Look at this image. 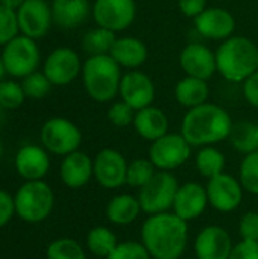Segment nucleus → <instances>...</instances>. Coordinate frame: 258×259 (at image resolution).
Segmentation results:
<instances>
[{"label": "nucleus", "mask_w": 258, "mask_h": 259, "mask_svg": "<svg viewBox=\"0 0 258 259\" xmlns=\"http://www.w3.org/2000/svg\"><path fill=\"white\" fill-rule=\"evenodd\" d=\"M140 237L152 259H181L189 243V222L170 211L148 215Z\"/></svg>", "instance_id": "obj_1"}, {"label": "nucleus", "mask_w": 258, "mask_h": 259, "mask_svg": "<svg viewBox=\"0 0 258 259\" xmlns=\"http://www.w3.org/2000/svg\"><path fill=\"white\" fill-rule=\"evenodd\" d=\"M233 124V118L227 109L207 102L187 109L181 123V134L192 147L214 146L228 140Z\"/></svg>", "instance_id": "obj_2"}, {"label": "nucleus", "mask_w": 258, "mask_h": 259, "mask_svg": "<svg viewBox=\"0 0 258 259\" xmlns=\"http://www.w3.org/2000/svg\"><path fill=\"white\" fill-rule=\"evenodd\" d=\"M216 62L225 80L243 83L258 70V46L246 36L233 35L217 47Z\"/></svg>", "instance_id": "obj_3"}, {"label": "nucleus", "mask_w": 258, "mask_h": 259, "mask_svg": "<svg viewBox=\"0 0 258 259\" xmlns=\"http://www.w3.org/2000/svg\"><path fill=\"white\" fill-rule=\"evenodd\" d=\"M81 76L87 94L97 103H108L119 94L123 74L111 55H96L82 64Z\"/></svg>", "instance_id": "obj_4"}, {"label": "nucleus", "mask_w": 258, "mask_h": 259, "mask_svg": "<svg viewBox=\"0 0 258 259\" xmlns=\"http://www.w3.org/2000/svg\"><path fill=\"white\" fill-rule=\"evenodd\" d=\"M15 215L26 223L46 220L55 206V194L44 181H26L14 196Z\"/></svg>", "instance_id": "obj_5"}, {"label": "nucleus", "mask_w": 258, "mask_h": 259, "mask_svg": "<svg viewBox=\"0 0 258 259\" xmlns=\"http://www.w3.org/2000/svg\"><path fill=\"white\" fill-rule=\"evenodd\" d=\"M178 188L179 182L172 171L157 170L152 179L138 190L137 197L140 200L143 212L148 215H154L172 211Z\"/></svg>", "instance_id": "obj_6"}, {"label": "nucleus", "mask_w": 258, "mask_h": 259, "mask_svg": "<svg viewBox=\"0 0 258 259\" xmlns=\"http://www.w3.org/2000/svg\"><path fill=\"white\" fill-rule=\"evenodd\" d=\"M2 59L6 68V74L23 79L36 71L40 64V49L35 39L17 35L8 44L3 46Z\"/></svg>", "instance_id": "obj_7"}, {"label": "nucleus", "mask_w": 258, "mask_h": 259, "mask_svg": "<svg viewBox=\"0 0 258 259\" xmlns=\"http://www.w3.org/2000/svg\"><path fill=\"white\" fill-rule=\"evenodd\" d=\"M40 140L47 152L58 156H67L68 153L79 150L82 143V132L71 120L64 117H53L43 124Z\"/></svg>", "instance_id": "obj_8"}, {"label": "nucleus", "mask_w": 258, "mask_h": 259, "mask_svg": "<svg viewBox=\"0 0 258 259\" xmlns=\"http://www.w3.org/2000/svg\"><path fill=\"white\" fill-rule=\"evenodd\" d=\"M192 155L190 143L182 137V134L167 132L161 138L152 141L149 147V159L157 170L173 171L184 165Z\"/></svg>", "instance_id": "obj_9"}, {"label": "nucleus", "mask_w": 258, "mask_h": 259, "mask_svg": "<svg viewBox=\"0 0 258 259\" xmlns=\"http://www.w3.org/2000/svg\"><path fill=\"white\" fill-rule=\"evenodd\" d=\"M91 14L99 27L117 33L134 23L137 5L135 0H94Z\"/></svg>", "instance_id": "obj_10"}, {"label": "nucleus", "mask_w": 258, "mask_h": 259, "mask_svg": "<svg viewBox=\"0 0 258 259\" xmlns=\"http://www.w3.org/2000/svg\"><path fill=\"white\" fill-rule=\"evenodd\" d=\"M208 203L222 214L236 211L243 200V187L240 181L228 173H220L207 181Z\"/></svg>", "instance_id": "obj_11"}, {"label": "nucleus", "mask_w": 258, "mask_h": 259, "mask_svg": "<svg viewBox=\"0 0 258 259\" xmlns=\"http://www.w3.org/2000/svg\"><path fill=\"white\" fill-rule=\"evenodd\" d=\"M82 71L79 55L70 47H56L52 50L43 67V73L55 87L70 85Z\"/></svg>", "instance_id": "obj_12"}, {"label": "nucleus", "mask_w": 258, "mask_h": 259, "mask_svg": "<svg viewBox=\"0 0 258 259\" xmlns=\"http://www.w3.org/2000/svg\"><path fill=\"white\" fill-rule=\"evenodd\" d=\"M126 171L128 161L116 149H102L93 159L94 179L106 190H116L126 185Z\"/></svg>", "instance_id": "obj_13"}, {"label": "nucleus", "mask_w": 258, "mask_h": 259, "mask_svg": "<svg viewBox=\"0 0 258 259\" xmlns=\"http://www.w3.org/2000/svg\"><path fill=\"white\" fill-rule=\"evenodd\" d=\"M17 18L21 35L36 41L46 36L53 23L52 6L46 0H24L17 9Z\"/></svg>", "instance_id": "obj_14"}, {"label": "nucleus", "mask_w": 258, "mask_h": 259, "mask_svg": "<svg viewBox=\"0 0 258 259\" xmlns=\"http://www.w3.org/2000/svg\"><path fill=\"white\" fill-rule=\"evenodd\" d=\"M119 96L135 111L148 108L155 100V85L152 79L138 70H129L122 76Z\"/></svg>", "instance_id": "obj_15"}, {"label": "nucleus", "mask_w": 258, "mask_h": 259, "mask_svg": "<svg viewBox=\"0 0 258 259\" xmlns=\"http://www.w3.org/2000/svg\"><path fill=\"white\" fill-rule=\"evenodd\" d=\"M195 27L201 36L222 42L234 35L236 18L225 8L208 6L195 18Z\"/></svg>", "instance_id": "obj_16"}, {"label": "nucleus", "mask_w": 258, "mask_h": 259, "mask_svg": "<svg viewBox=\"0 0 258 259\" xmlns=\"http://www.w3.org/2000/svg\"><path fill=\"white\" fill-rule=\"evenodd\" d=\"M179 65L186 76L210 80L217 73L216 52L205 44L190 42L179 53Z\"/></svg>", "instance_id": "obj_17"}, {"label": "nucleus", "mask_w": 258, "mask_h": 259, "mask_svg": "<svg viewBox=\"0 0 258 259\" xmlns=\"http://www.w3.org/2000/svg\"><path fill=\"white\" fill-rule=\"evenodd\" d=\"M233 247L231 235L217 225L205 226L195 240L196 259H230Z\"/></svg>", "instance_id": "obj_18"}, {"label": "nucleus", "mask_w": 258, "mask_h": 259, "mask_svg": "<svg viewBox=\"0 0 258 259\" xmlns=\"http://www.w3.org/2000/svg\"><path fill=\"white\" fill-rule=\"evenodd\" d=\"M207 188L199 182H186L179 185L172 211L186 222L199 219L208 206Z\"/></svg>", "instance_id": "obj_19"}, {"label": "nucleus", "mask_w": 258, "mask_h": 259, "mask_svg": "<svg viewBox=\"0 0 258 259\" xmlns=\"http://www.w3.org/2000/svg\"><path fill=\"white\" fill-rule=\"evenodd\" d=\"M14 165L24 181H43L50 168V158L44 147L27 144L15 153Z\"/></svg>", "instance_id": "obj_20"}, {"label": "nucleus", "mask_w": 258, "mask_h": 259, "mask_svg": "<svg viewBox=\"0 0 258 259\" xmlns=\"http://www.w3.org/2000/svg\"><path fill=\"white\" fill-rule=\"evenodd\" d=\"M59 176L65 187L71 190H79L85 187L91 181V178H94L93 159L81 150L68 153L61 162Z\"/></svg>", "instance_id": "obj_21"}, {"label": "nucleus", "mask_w": 258, "mask_h": 259, "mask_svg": "<svg viewBox=\"0 0 258 259\" xmlns=\"http://www.w3.org/2000/svg\"><path fill=\"white\" fill-rule=\"evenodd\" d=\"M109 55L122 68L137 70L148 61L149 50L140 38L119 36L116 38Z\"/></svg>", "instance_id": "obj_22"}, {"label": "nucleus", "mask_w": 258, "mask_h": 259, "mask_svg": "<svg viewBox=\"0 0 258 259\" xmlns=\"http://www.w3.org/2000/svg\"><path fill=\"white\" fill-rule=\"evenodd\" d=\"M132 126L143 140L152 143L169 132V118L160 108L151 105L135 112Z\"/></svg>", "instance_id": "obj_23"}, {"label": "nucleus", "mask_w": 258, "mask_h": 259, "mask_svg": "<svg viewBox=\"0 0 258 259\" xmlns=\"http://www.w3.org/2000/svg\"><path fill=\"white\" fill-rule=\"evenodd\" d=\"M52 17L62 29L79 27L90 15V0H52Z\"/></svg>", "instance_id": "obj_24"}, {"label": "nucleus", "mask_w": 258, "mask_h": 259, "mask_svg": "<svg viewBox=\"0 0 258 259\" xmlns=\"http://www.w3.org/2000/svg\"><path fill=\"white\" fill-rule=\"evenodd\" d=\"M143 212L138 197L132 194H117L111 197L105 214L109 223L116 226H129Z\"/></svg>", "instance_id": "obj_25"}, {"label": "nucleus", "mask_w": 258, "mask_h": 259, "mask_svg": "<svg viewBox=\"0 0 258 259\" xmlns=\"http://www.w3.org/2000/svg\"><path fill=\"white\" fill-rule=\"evenodd\" d=\"M208 97H210L208 80L186 76L175 85V99L182 108L192 109L199 105H204L208 102Z\"/></svg>", "instance_id": "obj_26"}, {"label": "nucleus", "mask_w": 258, "mask_h": 259, "mask_svg": "<svg viewBox=\"0 0 258 259\" xmlns=\"http://www.w3.org/2000/svg\"><path fill=\"white\" fill-rule=\"evenodd\" d=\"M87 250L97 258L106 259L109 253L117 247L119 241L116 234L106 226H96L90 229L85 238Z\"/></svg>", "instance_id": "obj_27"}, {"label": "nucleus", "mask_w": 258, "mask_h": 259, "mask_svg": "<svg viewBox=\"0 0 258 259\" xmlns=\"http://www.w3.org/2000/svg\"><path fill=\"white\" fill-rule=\"evenodd\" d=\"M225 164H227L225 155L217 147L214 146L199 147V152L196 155V170L207 181L224 173Z\"/></svg>", "instance_id": "obj_28"}, {"label": "nucleus", "mask_w": 258, "mask_h": 259, "mask_svg": "<svg viewBox=\"0 0 258 259\" xmlns=\"http://www.w3.org/2000/svg\"><path fill=\"white\" fill-rule=\"evenodd\" d=\"M228 140H230L231 146L243 155L255 152L258 150L257 124H254L251 121L234 123Z\"/></svg>", "instance_id": "obj_29"}, {"label": "nucleus", "mask_w": 258, "mask_h": 259, "mask_svg": "<svg viewBox=\"0 0 258 259\" xmlns=\"http://www.w3.org/2000/svg\"><path fill=\"white\" fill-rule=\"evenodd\" d=\"M116 33L105 29V27H94L91 30H88L84 36H82V49L84 52H87L90 56H96V55H109L111 47L116 41Z\"/></svg>", "instance_id": "obj_30"}, {"label": "nucleus", "mask_w": 258, "mask_h": 259, "mask_svg": "<svg viewBox=\"0 0 258 259\" xmlns=\"http://www.w3.org/2000/svg\"><path fill=\"white\" fill-rule=\"evenodd\" d=\"M155 173H157V168L151 162L149 158H137V159L128 162L126 185L140 190L152 179V176Z\"/></svg>", "instance_id": "obj_31"}, {"label": "nucleus", "mask_w": 258, "mask_h": 259, "mask_svg": "<svg viewBox=\"0 0 258 259\" xmlns=\"http://www.w3.org/2000/svg\"><path fill=\"white\" fill-rule=\"evenodd\" d=\"M46 259H87L84 247L71 238H58L46 249Z\"/></svg>", "instance_id": "obj_32"}, {"label": "nucleus", "mask_w": 258, "mask_h": 259, "mask_svg": "<svg viewBox=\"0 0 258 259\" xmlns=\"http://www.w3.org/2000/svg\"><path fill=\"white\" fill-rule=\"evenodd\" d=\"M239 181L243 190L258 196V150L245 155L239 167Z\"/></svg>", "instance_id": "obj_33"}, {"label": "nucleus", "mask_w": 258, "mask_h": 259, "mask_svg": "<svg viewBox=\"0 0 258 259\" xmlns=\"http://www.w3.org/2000/svg\"><path fill=\"white\" fill-rule=\"evenodd\" d=\"M26 100L21 83L15 80H2L0 82V108L2 109H17Z\"/></svg>", "instance_id": "obj_34"}, {"label": "nucleus", "mask_w": 258, "mask_h": 259, "mask_svg": "<svg viewBox=\"0 0 258 259\" xmlns=\"http://www.w3.org/2000/svg\"><path fill=\"white\" fill-rule=\"evenodd\" d=\"M21 87H23V91L26 94V97L29 99H35V100H40L43 97H46L52 88V83L50 80L46 77V74L41 71H33L32 74L23 77V82H21Z\"/></svg>", "instance_id": "obj_35"}, {"label": "nucleus", "mask_w": 258, "mask_h": 259, "mask_svg": "<svg viewBox=\"0 0 258 259\" xmlns=\"http://www.w3.org/2000/svg\"><path fill=\"white\" fill-rule=\"evenodd\" d=\"M20 32L17 11L0 5V46L8 44Z\"/></svg>", "instance_id": "obj_36"}, {"label": "nucleus", "mask_w": 258, "mask_h": 259, "mask_svg": "<svg viewBox=\"0 0 258 259\" xmlns=\"http://www.w3.org/2000/svg\"><path fill=\"white\" fill-rule=\"evenodd\" d=\"M135 109L131 108L126 102L120 100V102H114L106 115H108V120L113 126L116 127H128L134 123V118H135Z\"/></svg>", "instance_id": "obj_37"}, {"label": "nucleus", "mask_w": 258, "mask_h": 259, "mask_svg": "<svg viewBox=\"0 0 258 259\" xmlns=\"http://www.w3.org/2000/svg\"><path fill=\"white\" fill-rule=\"evenodd\" d=\"M106 259H152L141 241H123Z\"/></svg>", "instance_id": "obj_38"}, {"label": "nucleus", "mask_w": 258, "mask_h": 259, "mask_svg": "<svg viewBox=\"0 0 258 259\" xmlns=\"http://www.w3.org/2000/svg\"><path fill=\"white\" fill-rule=\"evenodd\" d=\"M239 235L242 240L258 241V212L248 211L239 220Z\"/></svg>", "instance_id": "obj_39"}, {"label": "nucleus", "mask_w": 258, "mask_h": 259, "mask_svg": "<svg viewBox=\"0 0 258 259\" xmlns=\"http://www.w3.org/2000/svg\"><path fill=\"white\" fill-rule=\"evenodd\" d=\"M230 259H258V241L240 240L234 244Z\"/></svg>", "instance_id": "obj_40"}, {"label": "nucleus", "mask_w": 258, "mask_h": 259, "mask_svg": "<svg viewBox=\"0 0 258 259\" xmlns=\"http://www.w3.org/2000/svg\"><path fill=\"white\" fill-rule=\"evenodd\" d=\"M14 215H15L14 196L0 190V229L5 228Z\"/></svg>", "instance_id": "obj_41"}, {"label": "nucleus", "mask_w": 258, "mask_h": 259, "mask_svg": "<svg viewBox=\"0 0 258 259\" xmlns=\"http://www.w3.org/2000/svg\"><path fill=\"white\" fill-rule=\"evenodd\" d=\"M178 8L182 12V15L195 20L208 6H207V0H178Z\"/></svg>", "instance_id": "obj_42"}, {"label": "nucleus", "mask_w": 258, "mask_h": 259, "mask_svg": "<svg viewBox=\"0 0 258 259\" xmlns=\"http://www.w3.org/2000/svg\"><path fill=\"white\" fill-rule=\"evenodd\" d=\"M243 96L251 106L258 109V70L243 82Z\"/></svg>", "instance_id": "obj_43"}, {"label": "nucleus", "mask_w": 258, "mask_h": 259, "mask_svg": "<svg viewBox=\"0 0 258 259\" xmlns=\"http://www.w3.org/2000/svg\"><path fill=\"white\" fill-rule=\"evenodd\" d=\"M24 0H0V5L6 6V8H11L14 11H17L21 5H23Z\"/></svg>", "instance_id": "obj_44"}, {"label": "nucleus", "mask_w": 258, "mask_h": 259, "mask_svg": "<svg viewBox=\"0 0 258 259\" xmlns=\"http://www.w3.org/2000/svg\"><path fill=\"white\" fill-rule=\"evenodd\" d=\"M5 74H6V68H5V64H3V59H2V56H0V82L3 80V77H5Z\"/></svg>", "instance_id": "obj_45"}, {"label": "nucleus", "mask_w": 258, "mask_h": 259, "mask_svg": "<svg viewBox=\"0 0 258 259\" xmlns=\"http://www.w3.org/2000/svg\"><path fill=\"white\" fill-rule=\"evenodd\" d=\"M2 152H3V146H2V141H0V156H2Z\"/></svg>", "instance_id": "obj_46"}, {"label": "nucleus", "mask_w": 258, "mask_h": 259, "mask_svg": "<svg viewBox=\"0 0 258 259\" xmlns=\"http://www.w3.org/2000/svg\"><path fill=\"white\" fill-rule=\"evenodd\" d=\"M181 259H196V258H181Z\"/></svg>", "instance_id": "obj_47"}, {"label": "nucleus", "mask_w": 258, "mask_h": 259, "mask_svg": "<svg viewBox=\"0 0 258 259\" xmlns=\"http://www.w3.org/2000/svg\"><path fill=\"white\" fill-rule=\"evenodd\" d=\"M257 134H258V123H257Z\"/></svg>", "instance_id": "obj_48"}]
</instances>
